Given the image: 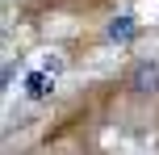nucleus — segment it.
Wrapping results in <instances>:
<instances>
[{
    "instance_id": "1",
    "label": "nucleus",
    "mask_w": 159,
    "mask_h": 155,
    "mask_svg": "<svg viewBox=\"0 0 159 155\" xmlns=\"http://www.w3.org/2000/svg\"><path fill=\"white\" fill-rule=\"evenodd\" d=\"M59 71H63V59L59 55H42L38 63L25 71V80H21V92L30 101H46L50 92L59 88Z\"/></svg>"
},
{
    "instance_id": "2",
    "label": "nucleus",
    "mask_w": 159,
    "mask_h": 155,
    "mask_svg": "<svg viewBox=\"0 0 159 155\" xmlns=\"http://www.w3.org/2000/svg\"><path fill=\"white\" fill-rule=\"evenodd\" d=\"M130 88L138 97H159V59H143L130 71Z\"/></svg>"
},
{
    "instance_id": "3",
    "label": "nucleus",
    "mask_w": 159,
    "mask_h": 155,
    "mask_svg": "<svg viewBox=\"0 0 159 155\" xmlns=\"http://www.w3.org/2000/svg\"><path fill=\"white\" fill-rule=\"evenodd\" d=\"M105 34H109L113 42H130V38H134V13H117Z\"/></svg>"
}]
</instances>
